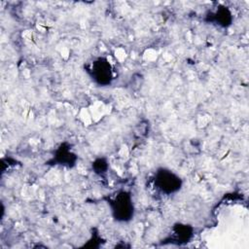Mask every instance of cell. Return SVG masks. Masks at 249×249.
<instances>
[{
    "instance_id": "6da1fadb",
    "label": "cell",
    "mask_w": 249,
    "mask_h": 249,
    "mask_svg": "<svg viewBox=\"0 0 249 249\" xmlns=\"http://www.w3.org/2000/svg\"><path fill=\"white\" fill-rule=\"evenodd\" d=\"M113 218L122 223L129 222L134 216V203L130 193L120 191L113 198L109 200Z\"/></svg>"
},
{
    "instance_id": "7a4b0ae2",
    "label": "cell",
    "mask_w": 249,
    "mask_h": 249,
    "mask_svg": "<svg viewBox=\"0 0 249 249\" xmlns=\"http://www.w3.org/2000/svg\"><path fill=\"white\" fill-rule=\"evenodd\" d=\"M86 71L90 79L98 86H109L114 80V71L106 57H96L86 66Z\"/></svg>"
},
{
    "instance_id": "3957f363",
    "label": "cell",
    "mask_w": 249,
    "mask_h": 249,
    "mask_svg": "<svg viewBox=\"0 0 249 249\" xmlns=\"http://www.w3.org/2000/svg\"><path fill=\"white\" fill-rule=\"evenodd\" d=\"M153 179L156 189L165 195L177 193L183 185V181L179 175L164 167L157 169Z\"/></svg>"
},
{
    "instance_id": "277c9868",
    "label": "cell",
    "mask_w": 249,
    "mask_h": 249,
    "mask_svg": "<svg viewBox=\"0 0 249 249\" xmlns=\"http://www.w3.org/2000/svg\"><path fill=\"white\" fill-rule=\"evenodd\" d=\"M204 20L206 22L216 24L220 27L227 28L232 23L233 17L229 7L225 5H218L214 10L207 12Z\"/></svg>"
},
{
    "instance_id": "5b68a950",
    "label": "cell",
    "mask_w": 249,
    "mask_h": 249,
    "mask_svg": "<svg viewBox=\"0 0 249 249\" xmlns=\"http://www.w3.org/2000/svg\"><path fill=\"white\" fill-rule=\"evenodd\" d=\"M77 160L78 157L72 151L71 145L67 142H63L56 148V150L54 151V155L50 162L66 167H73L76 165Z\"/></svg>"
},
{
    "instance_id": "8992f818",
    "label": "cell",
    "mask_w": 249,
    "mask_h": 249,
    "mask_svg": "<svg viewBox=\"0 0 249 249\" xmlns=\"http://www.w3.org/2000/svg\"><path fill=\"white\" fill-rule=\"evenodd\" d=\"M193 232L194 229L190 225L182 223L175 224L171 230L168 241L177 244L188 242L193 237Z\"/></svg>"
},
{
    "instance_id": "52a82bcc",
    "label": "cell",
    "mask_w": 249,
    "mask_h": 249,
    "mask_svg": "<svg viewBox=\"0 0 249 249\" xmlns=\"http://www.w3.org/2000/svg\"><path fill=\"white\" fill-rule=\"evenodd\" d=\"M92 170L98 175H103L109 168V162L106 158H97L91 163Z\"/></svg>"
}]
</instances>
